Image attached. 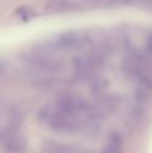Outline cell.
<instances>
[{"label":"cell","instance_id":"cell-1","mask_svg":"<svg viewBox=\"0 0 152 153\" xmlns=\"http://www.w3.org/2000/svg\"><path fill=\"white\" fill-rule=\"evenodd\" d=\"M40 117L53 130L68 133L93 131L100 123L99 113L95 107L83 99L70 95L44 107Z\"/></svg>","mask_w":152,"mask_h":153},{"label":"cell","instance_id":"cell-10","mask_svg":"<svg viewBox=\"0 0 152 153\" xmlns=\"http://www.w3.org/2000/svg\"><path fill=\"white\" fill-rule=\"evenodd\" d=\"M146 2H147V5H148V7L152 10V0H147Z\"/></svg>","mask_w":152,"mask_h":153},{"label":"cell","instance_id":"cell-6","mask_svg":"<svg viewBox=\"0 0 152 153\" xmlns=\"http://www.w3.org/2000/svg\"><path fill=\"white\" fill-rule=\"evenodd\" d=\"M44 153H68V148H65L57 144H51L46 148Z\"/></svg>","mask_w":152,"mask_h":153},{"label":"cell","instance_id":"cell-9","mask_svg":"<svg viewBox=\"0 0 152 153\" xmlns=\"http://www.w3.org/2000/svg\"><path fill=\"white\" fill-rule=\"evenodd\" d=\"M3 71H4V66H3V64L0 62V75L3 73Z\"/></svg>","mask_w":152,"mask_h":153},{"label":"cell","instance_id":"cell-5","mask_svg":"<svg viewBox=\"0 0 152 153\" xmlns=\"http://www.w3.org/2000/svg\"><path fill=\"white\" fill-rule=\"evenodd\" d=\"M102 153H123V142L118 133H113L108 137Z\"/></svg>","mask_w":152,"mask_h":153},{"label":"cell","instance_id":"cell-3","mask_svg":"<svg viewBox=\"0 0 152 153\" xmlns=\"http://www.w3.org/2000/svg\"><path fill=\"white\" fill-rule=\"evenodd\" d=\"M0 142L8 153H24L26 151V140L20 131L7 127L0 133Z\"/></svg>","mask_w":152,"mask_h":153},{"label":"cell","instance_id":"cell-8","mask_svg":"<svg viewBox=\"0 0 152 153\" xmlns=\"http://www.w3.org/2000/svg\"><path fill=\"white\" fill-rule=\"evenodd\" d=\"M68 153H85L82 150H71V149H68Z\"/></svg>","mask_w":152,"mask_h":153},{"label":"cell","instance_id":"cell-7","mask_svg":"<svg viewBox=\"0 0 152 153\" xmlns=\"http://www.w3.org/2000/svg\"><path fill=\"white\" fill-rule=\"evenodd\" d=\"M148 53L152 54V33L150 34V40H149V49H148Z\"/></svg>","mask_w":152,"mask_h":153},{"label":"cell","instance_id":"cell-2","mask_svg":"<svg viewBox=\"0 0 152 153\" xmlns=\"http://www.w3.org/2000/svg\"><path fill=\"white\" fill-rule=\"evenodd\" d=\"M30 62L35 68L47 73L56 72L62 67L59 49L52 43L44 44L36 48L30 55Z\"/></svg>","mask_w":152,"mask_h":153},{"label":"cell","instance_id":"cell-4","mask_svg":"<svg viewBox=\"0 0 152 153\" xmlns=\"http://www.w3.org/2000/svg\"><path fill=\"white\" fill-rule=\"evenodd\" d=\"M82 10V5L75 0H47L45 10L51 14H65Z\"/></svg>","mask_w":152,"mask_h":153}]
</instances>
